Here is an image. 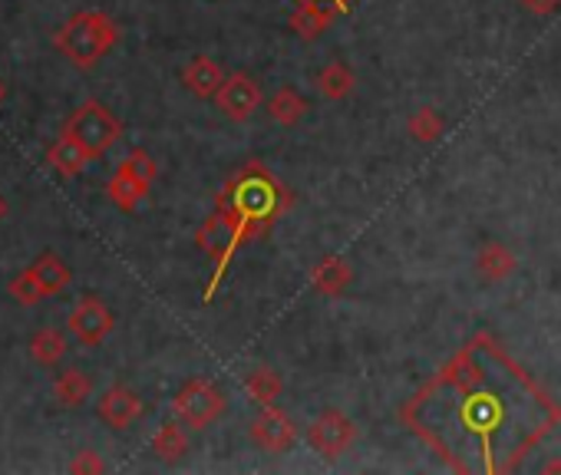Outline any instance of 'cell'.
<instances>
[{"mask_svg":"<svg viewBox=\"0 0 561 475\" xmlns=\"http://www.w3.org/2000/svg\"><path fill=\"white\" fill-rule=\"evenodd\" d=\"M11 297H14L17 304H24V307H34V304H40L47 294H43L40 281L34 278V271L27 268L24 274H17V278L11 281Z\"/></svg>","mask_w":561,"mask_h":475,"instance_id":"obj_27","label":"cell"},{"mask_svg":"<svg viewBox=\"0 0 561 475\" xmlns=\"http://www.w3.org/2000/svg\"><path fill=\"white\" fill-rule=\"evenodd\" d=\"M106 195L113 198V205H116V208L132 211V208L149 195V185H142V182H139V179H132L129 172L116 169V176H113V179H110V185H106Z\"/></svg>","mask_w":561,"mask_h":475,"instance_id":"obj_22","label":"cell"},{"mask_svg":"<svg viewBox=\"0 0 561 475\" xmlns=\"http://www.w3.org/2000/svg\"><path fill=\"white\" fill-rule=\"evenodd\" d=\"M34 278L40 281V287H43V294L47 297H53V294H60V291H66L69 287V268L63 265V258L60 255H40L37 261H34Z\"/></svg>","mask_w":561,"mask_h":475,"instance_id":"obj_21","label":"cell"},{"mask_svg":"<svg viewBox=\"0 0 561 475\" xmlns=\"http://www.w3.org/2000/svg\"><path fill=\"white\" fill-rule=\"evenodd\" d=\"M354 87H357V73L347 63H341V60L328 63L324 69L317 73V90H320V97H328L334 103L347 100L354 93Z\"/></svg>","mask_w":561,"mask_h":475,"instance_id":"obj_16","label":"cell"},{"mask_svg":"<svg viewBox=\"0 0 561 475\" xmlns=\"http://www.w3.org/2000/svg\"><path fill=\"white\" fill-rule=\"evenodd\" d=\"M195 242H199V248H202V252L212 258V265H215V274H212V281H208V287H205V300H212L215 291H218V284H221V278H225V271H228V265H231V258H234V252L242 248V242H238V234H234L231 221H228L221 211H212V215L202 221V228L195 231Z\"/></svg>","mask_w":561,"mask_h":475,"instance_id":"obj_6","label":"cell"},{"mask_svg":"<svg viewBox=\"0 0 561 475\" xmlns=\"http://www.w3.org/2000/svg\"><path fill=\"white\" fill-rule=\"evenodd\" d=\"M354 281V271H350V261L341 258V255H328L324 261H317L310 268V287L324 297H341Z\"/></svg>","mask_w":561,"mask_h":475,"instance_id":"obj_12","label":"cell"},{"mask_svg":"<svg viewBox=\"0 0 561 475\" xmlns=\"http://www.w3.org/2000/svg\"><path fill=\"white\" fill-rule=\"evenodd\" d=\"M252 442L262 452L281 455L297 442V429L291 423V416L278 407H262V413L252 420Z\"/></svg>","mask_w":561,"mask_h":475,"instance_id":"obj_10","label":"cell"},{"mask_svg":"<svg viewBox=\"0 0 561 475\" xmlns=\"http://www.w3.org/2000/svg\"><path fill=\"white\" fill-rule=\"evenodd\" d=\"M545 472H561V459H551V462H545Z\"/></svg>","mask_w":561,"mask_h":475,"instance_id":"obj_31","label":"cell"},{"mask_svg":"<svg viewBox=\"0 0 561 475\" xmlns=\"http://www.w3.org/2000/svg\"><path fill=\"white\" fill-rule=\"evenodd\" d=\"M119 43V27L103 11H79L73 14L53 37V47L79 69L97 66Z\"/></svg>","mask_w":561,"mask_h":475,"instance_id":"obj_3","label":"cell"},{"mask_svg":"<svg viewBox=\"0 0 561 475\" xmlns=\"http://www.w3.org/2000/svg\"><path fill=\"white\" fill-rule=\"evenodd\" d=\"M152 452L163 459V462H179L189 452V439H186L182 426L179 423L158 426V433L152 436Z\"/></svg>","mask_w":561,"mask_h":475,"instance_id":"obj_23","label":"cell"},{"mask_svg":"<svg viewBox=\"0 0 561 475\" xmlns=\"http://www.w3.org/2000/svg\"><path fill=\"white\" fill-rule=\"evenodd\" d=\"M515 268H519L515 255L506 245H499V242H486L483 248H479V255H475V274L483 278L486 284H499V281L512 278Z\"/></svg>","mask_w":561,"mask_h":475,"instance_id":"obj_15","label":"cell"},{"mask_svg":"<svg viewBox=\"0 0 561 475\" xmlns=\"http://www.w3.org/2000/svg\"><path fill=\"white\" fill-rule=\"evenodd\" d=\"M228 410L225 393L208 383V380H189L173 400V413L179 423H186L189 429H208L212 423H218Z\"/></svg>","mask_w":561,"mask_h":475,"instance_id":"obj_5","label":"cell"},{"mask_svg":"<svg viewBox=\"0 0 561 475\" xmlns=\"http://www.w3.org/2000/svg\"><path fill=\"white\" fill-rule=\"evenodd\" d=\"M519 4L535 17H548V14H554L561 8V0H519Z\"/></svg>","mask_w":561,"mask_h":475,"instance_id":"obj_30","label":"cell"},{"mask_svg":"<svg viewBox=\"0 0 561 475\" xmlns=\"http://www.w3.org/2000/svg\"><path fill=\"white\" fill-rule=\"evenodd\" d=\"M396 416L452 472L502 475L558 429L561 407L493 334H475Z\"/></svg>","mask_w":561,"mask_h":475,"instance_id":"obj_1","label":"cell"},{"mask_svg":"<svg viewBox=\"0 0 561 475\" xmlns=\"http://www.w3.org/2000/svg\"><path fill=\"white\" fill-rule=\"evenodd\" d=\"M407 132H410L417 142H436V139L446 132V123H443V116H439L433 106H420V110L407 119Z\"/></svg>","mask_w":561,"mask_h":475,"instance_id":"obj_25","label":"cell"},{"mask_svg":"<svg viewBox=\"0 0 561 475\" xmlns=\"http://www.w3.org/2000/svg\"><path fill=\"white\" fill-rule=\"evenodd\" d=\"M47 163L63 176V179H76V176H84V169L93 163V155L79 145L69 132H63L50 149H47Z\"/></svg>","mask_w":561,"mask_h":475,"instance_id":"obj_13","label":"cell"},{"mask_svg":"<svg viewBox=\"0 0 561 475\" xmlns=\"http://www.w3.org/2000/svg\"><path fill=\"white\" fill-rule=\"evenodd\" d=\"M123 172H129L132 179H139L142 185H152L155 182V176H158V166H155V158L149 155V152H142V149H132L126 158H123V166H119Z\"/></svg>","mask_w":561,"mask_h":475,"instance_id":"obj_26","label":"cell"},{"mask_svg":"<svg viewBox=\"0 0 561 475\" xmlns=\"http://www.w3.org/2000/svg\"><path fill=\"white\" fill-rule=\"evenodd\" d=\"M182 84L192 97L199 100H215V93L225 84V73L212 56H195L186 69H182Z\"/></svg>","mask_w":561,"mask_h":475,"instance_id":"obj_14","label":"cell"},{"mask_svg":"<svg viewBox=\"0 0 561 475\" xmlns=\"http://www.w3.org/2000/svg\"><path fill=\"white\" fill-rule=\"evenodd\" d=\"M4 97H8V87H4V84H0V103H4Z\"/></svg>","mask_w":561,"mask_h":475,"instance_id":"obj_33","label":"cell"},{"mask_svg":"<svg viewBox=\"0 0 561 475\" xmlns=\"http://www.w3.org/2000/svg\"><path fill=\"white\" fill-rule=\"evenodd\" d=\"M63 132H69V136H73L79 145H84L93 158H100V155H106V152L116 145V139L123 136V123H119L103 103L90 100V103H84V106H79V110L69 116V123H66Z\"/></svg>","mask_w":561,"mask_h":475,"instance_id":"obj_4","label":"cell"},{"mask_svg":"<svg viewBox=\"0 0 561 475\" xmlns=\"http://www.w3.org/2000/svg\"><path fill=\"white\" fill-rule=\"evenodd\" d=\"M100 416L113 429H129L142 416V400H139V396L129 386H110L100 396Z\"/></svg>","mask_w":561,"mask_h":475,"instance_id":"obj_11","label":"cell"},{"mask_svg":"<svg viewBox=\"0 0 561 475\" xmlns=\"http://www.w3.org/2000/svg\"><path fill=\"white\" fill-rule=\"evenodd\" d=\"M4 218H8V198L0 195V221H4Z\"/></svg>","mask_w":561,"mask_h":475,"instance_id":"obj_32","label":"cell"},{"mask_svg":"<svg viewBox=\"0 0 561 475\" xmlns=\"http://www.w3.org/2000/svg\"><path fill=\"white\" fill-rule=\"evenodd\" d=\"M69 472H76V475H87V472H106V462L93 452V449H79L76 452V459L69 462Z\"/></svg>","mask_w":561,"mask_h":475,"instance_id":"obj_28","label":"cell"},{"mask_svg":"<svg viewBox=\"0 0 561 475\" xmlns=\"http://www.w3.org/2000/svg\"><path fill=\"white\" fill-rule=\"evenodd\" d=\"M113 328H116V317H113V310L100 297H84L69 313V331L79 341H84L87 347L103 344L113 334Z\"/></svg>","mask_w":561,"mask_h":475,"instance_id":"obj_9","label":"cell"},{"mask_svg":"<svg viewBox=\"0 0 561 475\" xmlns=\"http://www.w3.org/2000/svg\"><path fill=\"white\" fill-rule=\"evenodd\" d=\"M291 208L294 195L288 192V185L271 169L255 163V158L238 169L215 195V211H221L231 221L242 245L268 234Z\"/></svg>","mask_w":561,"mask_h":475,"instance_id":"obj_2","label":"cell"},{"mask_svg":"<svg viewBox=\"0 0 561 475\" xmlns=\"http://www.w3.org/2000/svg\"><path fill=\"white\" fill-rule=\"evenodd\" d=\"M63 354H66V337H63L60 331L43 328V331H37V334H34V341H30V357H34L37 363L53 367Z\"/></svg>","mask_w":561,"mask_h":475,"instance_id":"obj_24","label":"cell"},{"mask_svg":"<svg viewBox=\"0 0 561 475\" xmlns=\"http://www.w3.org/2000/svg\"><path fill=\"white\" fill-rule=\"evenodd\" d=\"M307 442L317 455L334 462L357 442V423L341 410H328L307 426Z\"/></svg>","mask_w":561,"mask_h":475,"instance_id":"obj_7","label":"cell"},{"mask_svg":"<svg viewBox=\"0 0 561 475\" xmlns=\"http://www.w3.org/2000/svg\"><path fill=\"white\" fill-rule=\"evenodd\" d=\"M268 113L278 126L294 129L304 116H307V100L294 90V87H281L271 100H268Z\"/></svg>","mask_w":561,"mask_h":475,"instance_id":"obj_20","label":"cell"},{"mask_svg":"<svg viewBox=\"0 0 561 475\" xmlns=\"http://www.w3.org/2000/svg\"><path fill=\"white\" fill-rule=\"evenodd\" d=\"M90 393H93V383H90V376L84 373V370H76V367H69V370H63L60 376H56V383H53V400L60 403V407H84L87 400H90Z\"/></svg>","mask_w":561,"mask_h":475,"instance_id":"obj_17","label":"cell"},{"mask_svg":"<svg viewBox=\"0 0 561 475\" xmlns=\"http://www.w3.org/2000/svg\"><path fill=\"white\" fill-rule=\"evenodd\" d=\"M215 103L231 123H248L262 106V90L248 73H231L215 93Z\"/></svg>","mask_w":561,"mask_h":475,"instance_id":"obj_8","label":"cell"},{"mask_svg":"<svg viewBox=\"0 0 561 475\" xmlns=\"http://www.w3.org/2000/svg\"><path fill=\"white\" fill-rule=\"evenodd\" d=\"M297 4H314V8H324V11H334L337 17H344V14H350L357 0H297Z\"/></svg>","mask_w":561,"mask_h":475,"instance_id":"obj_29","label":"cell"},{"mask_svg":"<svg viewBox=\"0 0 561 475\" xmlns=\"http://www.w3.org/2000/svg\"><path fill=\"white\" fill-rule=\"evenodd\" d=\"M245 393H248V400H252L255 407H275V403L281 400V393H284V380H281L278 370L258 367V370L248 373Z\"/></svg>","mask_w":561,"mask_h":475,"instance_id":"obj_18","label":"cell"},{"mask_svg":"<svg viewBox=\"0 0 561 475\" xmlns=\"http://www.w3.org/2000/svg\"><path fill=\"white\" fill-rule=\"evenodd\" d=\"M334 21H337V14H334V11L314 8V4H297L288 24H291V30H294L301 40H317V37L324 34Z\"/></svg>","mask_w":561,"mask_h":475,"instance_id":"obj_19","label":"cell"}]
</instances>
